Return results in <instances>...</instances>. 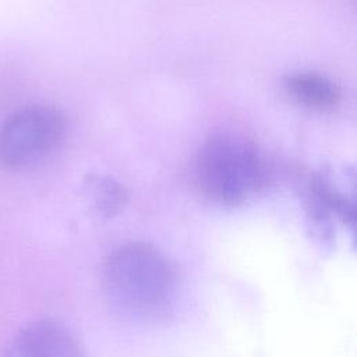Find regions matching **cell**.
Returning <instances> with one entry per match:
<instances>
[{"instance_id": "cell-5", "label": "cell", "mask_w": 357, "mask_h": 357, "mask_svg": "<svg viewBox=\"0 0 357 357\" xmlns=\"http://www.w3.org/2000/svg\"><path fill=\"white\" fill-rule=\"evenodd\" d=\"M287 93L300 105L318 112H329L339 106L342 93L337 85L315 71H296L284 78Z\"/></svg>"}, {"instance_id": "cell-2", "label": "cell", "mask_w": 357, "mask_h": 357, "mask_svg": "<svg viewBox=\"0 0 357 357\" xmlns=\"http://www.w3.org/2000/svg\"><path fill=\"white\" fill-rule=\"evenodd\" d=\"M195 176L211 201L237 205L259 192L268 181V169L257 148L243 137L219 132L198 149Z\"/></svg>"}, {"instance_id": "cell-4", "label": "cell", "mask_w": 357, "mask_h": 357, "mask_svg": "<svg viewBox=\"0 0 357 357\" xmlns=\"http://www.w3.org/2000/svg\"><path fill=\"white\" fill-rule=\"evenodd\" d=\"M3 357H86V354L68 326L52 318H42L21 328Z\"/></svg>"}, {"instance_id": "cell-1", "label": "cell", "mask_w": 357, "mask_h": 357, "mask_svg": "<svg viewBox=\"0 0 357 357\" xmlns=\"http://www.w3.org/2000/svg\"><path fill=\"white\" fill-rule=\"evenodd\" d=\"M102 287L107 304L121 318L155 324L174 307L177 278L170 261L156 247L134 241L109 255Z\"/></svg>"}, {"instance_id": "cell-6", "label": "cell", "mask_w": 357, "mask_h": 357, "mask_svg": "<svg viewBox=\"0 0 357 357\" xmlns=\"http://www.w3.org/2000/svg\"><path fill=\"white\" fill-rule=\"evenodd\" d=\"M85 190L89 198L93 201L95 208L106 216L116 213L127 199L124 187H121V184L117 183L113 177L105 174L88 176L85 181Z\"/></svg>"}, {"instance_id": "cell-3", "label": "cell", "mask_w": 357, "mask_h": 357, "mask_svg": "<svg viewBox=\"0 0 357 357\" xmlns=\"http://www.w3.org/2000/svg\"><path fill=\"white\" fill-rule=\"evenodd\" d=\"M66 135V117L50 105H28L0 124V166L26 170L47 159Z\"/></svg>"}]
</instances>
